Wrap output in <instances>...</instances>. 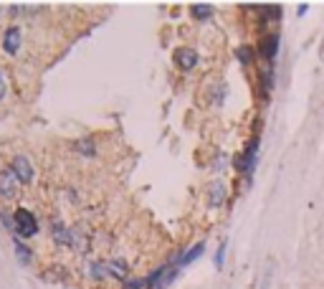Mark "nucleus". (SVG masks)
<instances>
[{"label": "nucleus", "mask_w": 324, "mask_h": 289, "mask_svg": "<svg viewBox=\"0 0 324 289\" xmlns=\"http://www.w3.org/2000/svg\"><path fill=\"white\" fill-rule=\"evenodd\" d=\"M259 135L248 142L246 147V152H241L238 157H236V170L238 173H243L248 180H251V175H254V170H256V160H259Z\"/></svg>", "instance_id": "obj_1"}, {"label": "nucleus", "mask_w": 324, "mask_h": 289, "mask_svg": "<svg viewBox=\"0 0 324 289\" xmlns=\"http://www.w3.org/2000/svg\"><path fill=\"white\" fill-rule=\"evenodd\" d=\"M13 223H15V233L20 238H33L38 233V221H36V216L31 211H26V208H18L13 213Z\"/></svg>", "instance_id": "obj_2"}, {"label": "nucleus", "mask_w": 324, "mask_h": 289, "mask_svg": "<svg viewBox=\"0 0 324 289\" xmlns=\"http://www.w3.org/2000/svg\"><path fill=\"white\" fill-rule=\"evenodd\" d=\"M13 175H15V180L18 183H23V185H28V183H33V165H31V160L26 157V155H15L13 160H10V167H8Z\"/></svg>", "instance_id": "obj_3"}, {"label": "nucleus", "mask_w": 324, "mask_h": 289, "mask_svg": "<svg viewBox=\"0 0 324 289\" xmlns=\"http://www.w3.org/2000/svg\"><path fill=\"white\" fill-rule=\"evenodd\" d=\"M279 33H268V36H263V41L259 43V54L266 59V61H273L276 59V54H279Z\"/></svg>", "instance_id": "obj_4"}, {"label": "nucleus", "mask_w": 324, "mask_h": 289, "mask_svg": "<svg viewBox=\"0 0 324 289\" xmlns=\"http://www.w3.org/2000/svg\"><path fill=\"white\" fill-rule=\"evenodd\" d=\"M226 196H228L226 183H223V180H213L210 188H208V203H210L213 208H220V206L226 203Z\"/></svg>", "instance_id": "obj_5"}, {"label": "nucleus", "mask_w": 324, "mask_h": 289, "mask_svg": "<svg viewBox=\"0 0 324 289\" xmlns=\"http://www.w3.org/2000/svg\"><path fill=\"white\" fill-rule=\"evenodd\" d=\"M20 41H23V36H20V28H8L5 31V36H3V49H5V54H10V56H15L18 51H20Z\"/></svg>", "instance_id": "obj_6"}, {"label": "nucleus", "mask_w": 324, "mask_h": 289, "mask_svg": "<svg viewBox=\"0 0 324 289\" xmlns=\"http://www.w3.org/2000/svg\"><path fill=\"white\" fill-rule=\"evenodd\" d=\"M18 193V180L10 170H0V198H15Z\"/></svg>", "instance_id": "obj_7"}, {"label": "nucleus", "mask_w": 324, "mask_h": 289, "mask_svg": "<svg viewBox=\"0 0 324 289\" xmlns=\"http://www.w3.org/2000/svg\"><path fill=\"white\" fill-rule=\"evenodd\" d=\"M175 64H178L183 71H193L195 66H197V54H195L193 49H178Z\"/></svg>", "instance_id": "obj_8"}, {"label": "nucleus", "mask_w": 324, "mask_h": 289, "mask_svg": "<svg viewBox=\"0 0 324 289\" xmlns=\"http://www.w3.org/2000/svg\"><path fill=\"white\" fill-rule=\"evenodd\" d=\"M107 269H109V279L127 282V264L122 259H107Z\"/></svg>", "instance_id": "obj_9"}, {"label": "nucleus", "mask_w": 324, "mask_h": 289, "mask_svg": "<svg viewBox=\"0 0 324 289\" xmlns=\"http://www.w3.org/2000/svg\"><path fill=\"white\" fill-rule=\"evenodd\" d=\"M13 246H15V256H18V261L20 264H31V256H33V251L20 241V238H13Z\"/></svg>", "instance_id": "obj_10"}, {"label": "nucleus", "mask_w": 324, "mask_h": 289, "mask_svg": "<svg viewBox=\"0 0 324 289\" xmlns=\"http://www.w3.org/2000/svg\"><path fill=\"white\" fill-rule=\"evenodd\" d=\"M190 13H193V18H197V20H208L213 15V5H208V3H193L190 5Z\"/></svg>", "instance_id": "obj_11"}, {"label": "nucleus", "mask_w": 324, "mask_h": 289, "mask_svg": "<svg viewBox=\"0 0 324 289\" xmlns=\"http://www.w3.org/2000/svg\"><path fill=\"white\" fill-rule=\"evenodd\" d=\"M54 238L59 244H64V246H71V231L64 228V226H59V223H54Z\"/></svg>", "instance_id": "obj_12"}, {"label": "nucleus", "mask_w": 324, "mask_h": 289, "mask_svg": "<svg viewBox=\"0 0 324 289\" xmlns=\"http://www.w3.org/2000/svg\"><path fill=\"white\" fill-rule=\"evenodd\" d=\"M89 272H91V277H94V279H109V269H107V261H94Z\"/></svg>", "instance_id": "obj_13"}, {"label": "nucleus", "mask_w": 324, "mask_h": 289, "mask_svg": "<svg viewBox=\"0 0 324 289\" xmlns=\"http://www.w3.org/2000/svg\"><path fill=\"white\" fill-rule=\"evenodd\" d=\"M271 89H273V71L271 69H263L261 71V91H263V97H268Z\"/></svg>", "instance_id": "obj_14"}, {"label": "nucleus", "mask_w": 324, "mask_h": 289, "mask_svg": "<svg viewBox=\"0 0 324 289\" xmlns=\"http://www.w3.org/2000/svg\"><path fill=\"white\" fill-rule=\"evenodd\" d=\"M76 150H79V152H84L86 157H94V155H96V147H94V142H91L89 137H84L81 142H76Z\"/></svg>", "instance_id": "obj_15"}, {"label": "nucleus", "mask_w": 324, "mask_h": 289, "mask_svg": "<svg viewBox=\"0 0 324 289\" xmlns=\"http://www.w3.org/2000/svg\"><path fill=\"white\" fill-rule=\"evenodd\" d=\"M236 56H238V61H241L243 66H248V64L254 61V49H248V46H241V49L236 51Z\"/></svg>", "instance_id": "obj_16"}, {"label": "nucleus", "mask_w": 324, "mask_h": 289, "mask_svg": "<svg viewBox=\"0 0 324 289\" xmlns=\"http://www.w3.org/2000/svg\"><path fill=\"white\" fill-rule=\"evenodd\" d=\"M226 249H228V241L223 238V241H220V246H218V251H215V259H213L215 269H223V261H226Z\"/></svg>", "instance_id": "obj_17"}, {"label": "nucleus", "mask_w": 324, "mask_h": 289, "mask_svg": "<svg viewBox=\"0 0 324 289\" xmlns=\"http://www.w3.org/2000/svg\"><path fill=\"white\" fill-rule=\"evenodd\" d=\"M263 18L266 20H279L281 18V5H266L263 8Z\"/></svg>", "instance_id": "obj_18"}, {"label": "nucleus", "mask_w": 324, "mask_h": 289, "mask_svg": "<svg viewBox=\"0 0 324 289\" xmlns=\"http://www.w3.org/2000/svg\"><path fill=\"white\" fill-rule=\"evenodd\" d=\"M147 287V279H142V277H139V279H127V282H124V289H144Z\"/></svg>", "instance_id": "obj_19"}, {"label": "nucleus", "mask_w": 324, "mask_h": 289, "mask_svg": "<svg viewBox=\"0 0 324 289\" xmlns=\"http://www.w3.org/2000/svg\"><path fill=\"white\" fill-rule=\"evenodd\" d=\"M0 221H3V223H5V226H8V228H10V231H15V223H13V218L8 216V213H5V211H3V213H0Z\"/></svg>", "instance_id": "obj_20"}, {"label": "nucleus", "mask_w": 324, "mask_h": 289, "mask_svg": "<svg viewBox=\"0 0 324 289\" xmlns=\"http://www.w3.org/2000/svg\"><path fill=\"white\" fill-rule=\"evenodd\" d=\"M3 97H5V76L0 74V99H3Z\"/></svg>", "instance_id": "obj_21"}, {"label": "nucleus", "mask_w": 324, "mask_h": 289, "mask_svg": "<svg viewBox=\"0 0 324 289\" xmlns=\"http://www.w3.org/2000/svg\"><path fill=\"white\" fill-rule=\"evenodd\" d=\"M307 10H309V5H307V3H302V5H299V15H307Z\"/></svg>", "instance_id": "obj_22"}]
</instances>
